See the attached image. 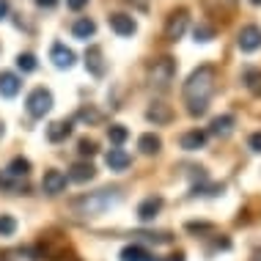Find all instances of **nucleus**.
Here are the masks:
<instances>
[{
  "label": "nucleus",
  "instance_id": "nucleus-3",
  "mask_svg": "<svg viewBox=\"0 0 261 261\" xmlns=\"http://www.w3.org/2000/svg\"><path fill=\"white\" fill-rule=\"evenodd\" d=\"M25 108H28V116L44 118L53 110V91L50 88H33L25 99Z\"/></svg>",
  "mask_w": 261,
  "mask_h": 261
},
{
  "label": "nucleus",
  "instance_id": "nucleus-12",
  "mask_svg": "<svg viewBox=\"0 0 261 261\" xmlns=\"http://www.w3.org/2000/svg\"><path fill=\"white\" fill-rule=\"evenodd\" d=\"M22 88V80H19L14 72H0V96L3 99H14Z\"/></svg>",
  "mask_w": 261,
  "mask_h": 261
},
{
  "label": "nucleus",
  "instance_id": "nucleus-21",
  "mask_svg": "<svg viewBox=\"0 0 261 261\" xmlns=\"http://www.w3.org/2000/svg\"><path fill=\"white\" fill-rule=\"evenodd\" d=\"M242 83H245V88H248L253 96H261V69L248 66L242 72Z\"/></svg>",
  "mask_w": 261,
  "mask_h": 261
},
{
  "label": "nucleus",
  "instance_id": "nucleus-24",
  "mask_svg": "<svg viewBox=\"0 0 261 261\" xmlns=\"http://www.w3.org/2000/svg\"><path fill=\"white\" fill-rule=\"evenodd\" d=\"M36 66L39 63H36V55L33 53H19L17 55V69L19 72H36Z\"/></svg>",
  "mask_w": 261,
  "mask_h": 261
},
{
  "label": "nucleus",
  "instance_id": "nucleus-16",
  "mask_svg": "<svg viewBox=\"0 0 261 261\" xmlns=\"http://www.w3.org/2000/svg\"><path fill=\"white\" fill-rule=\"evenodd\" d=\"M146 118L154 124H171V118H173V110L168 108L165 102H151V108L146 110Z\"/></svg>",
  "mask_w": 261,
  "mask_h": 261
},
{
  "label": "nucleus",
  "instance_id": "nucleus-35",
  "mask_svg": "<svg viewBox=\"0 0 261 261\" xmlns=\"http://www.w3.org/2000/svg\"><path fill=\"white\" fill-rule=\"evenodd\" d=\"M250 3H253V6H261V0H250Z\"/></svg>",
  "mask_w": 261,
  "mask_h": 261
},
{
  "label": "nucleus",
  "instance_id": "nucleus-23",
  "mask_svg": "<svg viewBox=\"0 0 261 261\" xmlns=\"http://www.w3.org/2000/svg\"><path fill=\"white\" fill-rule=\"evenodd\" d=\"M118 258H121V261H149L151 256H149L143 248H140V245H126Z\"/></svg>",
  "mask_w": 261,
  "mask_h": 261
},
{
  "label": "nucleus",
  "instance_id": "nucleus-25",
  "mask_svg": "<svg viewBox=\"0 0 261 261\" xmlns=\"http://www.w3.org/2000/svg\"><path fill=\"white\" fill-rule=\"evenodd\" d=\"M9 173L11 176H28L31 173V162H28L25 157H14L9 162Z\"/></svg>",
  "mask_w": 261,
  "mask_h": 261
},
{
  "label": "nucleus",
  "instance_id": "nucleus-4",
  "mask_svg": "<svg viewBox=\"0 0 261 261\" xmlns=\"http://www.w3.org/2000/svg\"><path fill=\"white\" fill-rule=\"evenodd\" d=\"M173 74H176V61L168 58V55H165V58H160V61H154L149 66V83H151V86H157V88H168V86H171Z\"/></svg>",
  "mask_w": 261,
  "mask_h": 261
},
{
  "label": "nucleus",
  "instance_id": "nucleus-28",
  "mask_svg": "<svg viewBox=\"0 0 261 261\" xmlns=\"http://www.w3.org/2000/svg\"><path fill=\"white\" fill-rule=\"evenodd\" d=\"M77 151H80L83 157H94V154L99 151V149H96V140H91V138H83L80 143H77Z\"/></svg>",
  "mask_w": 261,
  "mask_h": 261
},
{
  "label": "nucleus",
  "instance_id": "nucleus-10",
  "mask_svg": "<svg viewBox=\"0 0 261 261\" xmlns=\"http://www.w3.org/2000/svg\"><path fill=\"white\" fill-rule=\"evenodd\" d=\"M234 126H237V118L231 116V113H223V116L212 118V124H209V132H212L215 138H228L231 132H234Z\"/></svg>",
  "mask_w": 261,
  "mask_h": 261
},
{
  "label": "nucleus",
  "instance_id": "nucleus-22",
  "mask_svg": "<svg viewBox=\"0 0 261 261\" xmlns=\"http://www.w3.org/2000/svg\"><path fill=\"white\" fill-rule=\"evenodd\" d=\"M108 138H110V143L116 146V149H121V146L126 143V138H129V129H126L124 124H113V126H108Z\"/></svg>",
  "mask_w": 261,
  "mask_h": 261
},
{
  "label": "nucleus",
  "instance_id": "nucleus-1",
  "mask_svg": "<svg viewBox=\"0 0 261 261\" xmlns=\"http://www.w3.org/2000/svg\"><path fill=\"white\" fill-rule=\"evenodd\" d=\"M215 69L212 66H198L185 83V102L190 116H203L209 110V99L215 94Z\"/></svg>",
  "mask_w": 261,
  "mask_h": 261
},
{
  "label": "nucleus",
  "instance_id": "nucleus-14",
  "mask_svg": "<svg viewBox=\"0 0 261 261\" xmlns=\"http://www.w3.org/2000/svg\"><path fill=\"white\" fill-rule=\"evenodd\" d=\"M105 162H108L110 171H126V168L132 165V157L124 149H116V146H113V149L105 154Z\"/></svg>",
  "mask_w": 261,
  "mask_h": 261
},
{
  "label": "nucleus",
  "instance_id": "nucleus-19",
  "mask_svg": "<svg viewBox=\"0 0 261 261\" xmlns=\"http://www.w3.org/2000/svg\"><path fill=\"white\" fill-rule=\"evenodd\" d=\"M69 135H72V121H53L47 126V140H53V143H61Z\"/></svg>",
  "mask_w": 261,
  "mask_h": 261
},
{
  "label": "nucleus",
  "instance_id": "nucleus-32",
  "mask_svg": "<svg viewBox=\"0 0 261 261\" xmlns=\"http://www.w3.org/2000/svg\"><path fill=\"white\" fill-rule=\"evenodd\" d=\"M36 6H39V9H55L58 0H36Z\"/></svg>",
  "mask_w": 261,
  "mask_h": 261
},
{
  "label": "nucleus",
  "instance_id": "nucleus-13",
  "mask_svg": "<svg viewBox=\"0 0 261 261\" xmlns=\"http://www.w3.org/2000/svg\"><path fill=\"white\" fill-rule=\"evenodd\" d=\"M96 176V168L91 165V162H74L72 168H69L66 179L69 181H77V185H86V181H91Z\"/></svg>",
  "mask_w": 261,
  "mask_h": 261
},
{
  "label": "nucleus",
  "instance_id": "nucleus-2",
  "mask_svg": "<svg viewBox=\"0 0 261 261\" xmlns=\"http://www.w3.org/2000/svg\"><path fill=\"white\" fill-rule=\"evenodd\" d=\"M118 198H121V193H118L116 187L113 190L105 187V190H96V193H88V195H83V198L72 201V209L83 217H96V215H102V212H108L110 206H116Z\"/></svg>",
  "mask_w": 261,
  "mask_h": 261
},
{
  "label": "nucleus",
  "instance_id": "nucleus-18",
  "mask_svg": "<svg viewBox=\"0 0 261 261\" xmlns=\"http://www.w3.org/2000/svg\"><path fill=\"white\" fill-rule=\"evenodd\" d=\"M72 33H74V39H80V41H88V39L96 33V22H94V19H88V17H80V19H74V25H72Z\"/></svg>",
  "mask_w": 261,
  "mask_h": 261
},
{
  "label": "nucleus",
  "instance_id": "nucleus-15",
  "mask_svg": "<svg viewBox=\"0 0 261 261\" xmlns=\"http://www.w3.org/2000/svg\"><path fill=\"white\" fill-rule=\"evenodd\" d=\"M179 143H181V149H185V151H198V149L206 146V132H203V129H190V132L181 135Z\"/></svg>",
  "mask_w": 261,
  "mask_h": 261
},
{
  "label": "nucleus",
  "instance_id": "nucleus-30",
  "mask_svg": "<svg viewBox=\"0 0 261 261\" xmlns=\"http://www.w3.org/2000/svg\"><path fill=\"white\" fill-rule=\"evenodd\" d=\"M248 146L253 151H261V132H253V135L248 138Z\"/></svg>",
  "mask_w": 261,
  "mask_h": 261
},
{
  "label": "nucleus",
  "instance_id": "nucleus-9",
  "mask_svg": "<svg viewBox=\"0 0 261 261\" xmlns=\"http://www.w3.org/2000/svg\"><path fill=\"white\" fill-rule=\"evenodd\" d=\"M50 61H53L58 69H72V66H74V53L69 50L66 44L55 41V44L50 47Z\"/></svg>",
  "mask_w": 261,
  "mask_h": 261
},
{
  "label": "nucleus",
  "instance_id": "nucleus-6",
  "mask_svg": "<svg viewBox=\"0 0 261 261\" xmlns=\"http://www.w3.org/2000/svg\"><path fill=\"white\" fill-rule=\"evenodd\" d=\"M187 22H190L187 9L173 11L171 17H168V25H165V39L168 41H179L181 36H185V31H187Z\"/></svg>",
  "mask_w": 261,
  "mask_h": 261
},
{
  "label": "nucleus",
  "instance_id": "nucleus-33",
  "mask_svg": "<svg viewBox=\"0 0 261 261\" xmlns=\"http://www.w3.org/2000/svg\"><path fill=\"white\" fill-rule=\"evenodd\" d=\"M9 17V0H0V19Z\"/></svg>",
  "mask_w": 261,
  "mask_h": 261
},
{
  "label": "nucleus",
  "instance_id": "nucleus-11",
  "mask_svg": "<svg viewBox=\"0 0 261 261\" xmlns=\"http://www.w3.org/2000/svg\"><path fill=\"white\" fill-rule=\"evenodd\" d=\"M160 209H162V198H160V195H149V198H143V201H140V206H138L140 223H151L154 217L160 215Z\"/></svg>",
  "mask_w": 261,
  "mask_h": 261
},
{
  "label": "nucleus",
  "instance_id": "nucleus-26",
  "mask_svg": "<svg viewBox=\"0 0 261 261\" xmlns=\"http://www.w3.org/2000/svg\"><path fill=\"white\" fill-rule=\"evenodd\" d=\"M17 234V220L11 215H0V237H14Z\"/></svg>",
  "mask_w": 261,
  "mask_h": 261
},
{
  "label": "nucleus",
  "instance_id": "nucleus-7",
  "mask_svg": "<svg viewBox=\"0 0 261 261\" xmlns=\"http://www.w3.org/2000/svg\"><path fill=\"white\" fill-rule=\"evenodd\" d=\"M110 28L116 36H135L138 33V22L129 17V14H110Z\"/></svg>",
  "mask_w": 261,
  "mask_h": 261
},
{
  "label": "nucleus",
  "instance_id": "nucleus-27",
  "mask_svg": "<svg viewBox=\"0 0 261 261\" xmlns=\"http://www.w3.org/2000/svg\"><path fill=\"white\" fill-rule=\"evenodd\" d=\"M193 36H195V41H201V44H206V41H212V39H215V28H209V25H195Z\"/></svg>",
  "mask_w": 261,
  "mask_h": 261
},
{
  "label": "nucleus",
  "instance_id": "nucleus-8",
  "mask_svg": "<svg viewBox=\"0 0 261 261\" xmlns=\"http://www.w3.org/2000/svg\"><path fill=\"white\" fill-rule=\"evenodd\" d=\"M66 173L61 171H47L44 179H41V190H44L47 195H61L63 190H66Z\"/></svg>",
  "mask_w": 261,
  "mask_h": 261
},
{
  "label": "nucleus",
  "instance_id": "nucleus-17",
  "mask_svg": "<svg viewBox=\"0 0 261 261\" xmlns=\"http://www.w3.org/2000/svg\"><path fill=\"white\" fill-rule=\"evenodd\" d=\"M138 149H140V154L151 157V154H157V151L162 149V138L154 135V132H146V135L138 138Z\"/></svg>",
  "mask_w": 261,
  "mask_h": 261
},
{
  "label": "nucleus",
  "instance_id": "nucleus-5",
  "mask_svg": "<svg viewBox=\"0 0 261 261\" xmlns=\"http://www.w3.org/2000/svg\"><path fill=\"white\" fill-rule=\"evenodd\" d=\"M237 47L242 53H256L261 50V28L258 25H245L237 33Z\"/></svg>",
  "mask_w": 261,
  "mask_h": 261
},
{
  "label": "nucleus",
  "instance_id": "nucleus-20",
  "mask_svg": "<svg viewBox=\"0 0 261 261\" xmlns=\"http://www.w3.org/2000/svg\"><path fill=\"white\" fill-rule=\"evenodd\" d=\"M86 66H88V72L94 74V77H102L105 74V63H102V50H99V47H88Z\"/></svg>",
  "mask_w": 261,
  "mask_h": 261
},
{
  "label": "nucleus",
  "instance_id": "nucleus-36",
  "mask_svg": "<svg viewBox=\"0 0 261 261\" xmlns=\"http://www.w3.org/2000/svg\"><path fill=\"white\" fill-rule=\"evenodd\" d=\"M0 138H3V121H0Z\"/></svg>",
  "mask_w": 261,
  "mask_h": 261
},
{
  "label": "nucleus",
  "instance_id": "nucleus-34",
  "mask_svg": "<svg viewBox=\"0 0 261 261\" xmlns=\"http://www.w3.org/2000/svg\"><path fill=\"white\" fill-rule=\"evenodd\" d=\"M168 261H185V253H176V256H171Z\"/></svg>",
  "mask_w": 261,
  "mask_h": 261
},
{
  "label": "nucleus",
  "instance_id": "nucleus-31",
  "mask_svg": "<svg viewBox=\"0 0 261 261\" xmlns=\"http://www.w3.org/2000/svg\"><path fill=\"white\" fill-rule=\"evenodd\" d=\"M66 6H69L72 11H80L83 6H88V0H66Z\"/></svg>",
  "mask_w": 261,
  "mask_h": 261
},
{
  "label": "nucleus",
  "instance_id": "nucleus-29",
  "mask_svg": "<svg viewBox=\"0 0 261 261\" xmlns=\"http://www.w3.org/2000/svg\"><path fill=\"white\" fill-rule=\"evenodd\" d=\"M77 118H80V121H99V113H96V110H91V108H83L80 113H77Z\"/></svg>",
  "mask_w": 261,
  "mask_h": 261
}]
</instances>
